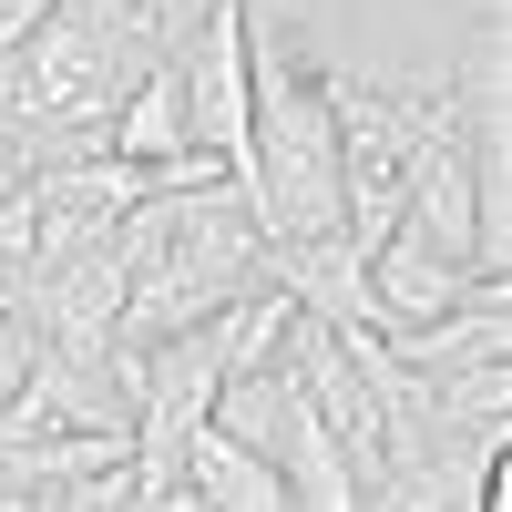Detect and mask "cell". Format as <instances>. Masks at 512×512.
Here are the masks:
<instances>
[{
  "instance_id": "cell-1",
  "label": "cell",
  "mask_w": 512,
  "mask_h": 512,
  "mask_svg": "<svg viewBox=\"0 0 512 512\" xmlns=\"http://www.w3.org/2000/svg\"><path fill=\"white\" fill-rule=\"evenodd\" d=\"M144 62H164L154 0H52L0 52V134L31 144V164L103 154V123L144 82Z\"/></svg>"
},
{
  "instance_id": "cell-2",
  "label": "cell",
  "mask_w": 512,
  "mask_h": 512,
  "mask_svg": "<svg viewBox=\"0 0 512 512\" xmlns=\"http://www.w3.org/2000/svg\"><path fill=\"white\" fill-rule=\"evenodd\" d=\"M246 205L267 236H338V123L297 31L246 21Z\"/></svg>"
},
{
  "instance_id": "cell-3",
  "label": "cell",
  "mask_w": 512,
  "mask_h": 512,
  "mask_svg": "<svg viewBox=\"0 0 512 512\" xmlns=\"http://www.w3.org/2000/svg\"><path fill=\"white\" fill-rule=\"evenodd\" d=\"M400 226L431 236L451 267H482V185H472L461 103H431V113L410 123V154H400Z\"/></svg>"
},
{
  "instance_id": "cell-4",
  "label": "cell",
  "mask_w": 512,
  "mask_h": 512,
  "mask_svg": "<svg viewBox=\"0 0 512 512\" xmlns=\"http://www.w3.org/2000/svg\"><path fill=\"white\" fill-rule=\"evenodd\" d=\"M246 21H256L246 0H216V11H205V52L175 62V82H185V134L236 175V195H246Z\"/></svg>"
},
{
  "instance_id": "cell-5",
  "label": "cell",
  "mask_w": 512,
  "mask_h": 512,
  "mask_svg": "<svg viewBox=\"0 0 512 512\" xmlns=\"http://www.w3.org/2000/svg\"><path fill=\"white\" fill-rule=\"evenodd\" d=\"M472 277H482V267H451L431 236L390 226V236L369 246V328H420V318H441V308L472 297Z\"/></svg>"
},
{
  "instance_id": "cell-6",
  "label": "cell",
  "mask_w": 512,
  "mask_h": 512,
  "mask_svg": "<svg viewBox=\"0 0 512 512\" xmlns=\"http://www.w3.org/2000/svg\"><path fill=\"white\" fill-rule=\"evenodd\" d=\"M175 482H185V502H205V512H287V472H277L256 441H236L226 420H195V431H185Z\"/></svg>"
},
{
  "instance_id": "cell-7",
  "label": "cell",
  "mask_w": 512,
  "mask_h": 512,
  "mask_svg": "<svg viewBox=\"0 0 512 512\" xmlns=\"http://www.w3.org/2000/svg\"><path fill=\"white\" fill-rule=\"evenodd\" d=\"M195 134H185V82H175V62H144V82L113 103V123H103V154H123V164H164V154H185Z\"/></svg>"
},
{
  "instance_id": "cell-8",
  "label": "cell",
  "mask_w": 512,
  "mask_h": 512,
  "mask_svg": "<svg viewBox=\"0 0 512 512\" xmlns=\"http://www.w3.org/2000/svg\"><path fill=\"white\" fill-rule=\"evenodd\" d=\"M31 277V185L0 195V287H21Z\"/></svg>"
},
{
  "instance_id": "cell-9",
  "label": "cell",
  "mask_w": 512,
  "mask_h": 512,
  "mask_svg": "<svg viewBox=\"0 0 512 512\" xmlns=\"http://www.w3.org/2000/svg\"><path fill=\"white\" fill-rule=\"evenodd\" d=\"M31 359H41V338H31V318H21V308H0V410L21 400V379H31Z\"/></svg>"
}]
</instances>
